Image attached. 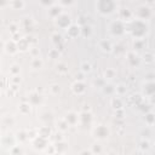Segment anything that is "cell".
<instances>
[{
  "instance_id": "1",
  "label": "cell",
  "mask_w": 155,
  "mask_h": 155,
  "mask_svg": "<svg viewBox=\"0 0 155 155\" xmlns=\"http://www.w3.org/2000/svg\"><path fill=\"white\" fill-rule=\"evenodd\" d=\"M95 6H96L97 12H100L103 16L110 15L118 9L116 3L112 1V0H100V1H96Z\"/></svg>"
},
{
  "instance_id": "2",
  "label": "cell",
  "mask_w": 155,
  "mask_h": 155,
  "mask_svg": "<svg viewBox=\"0 0 155 155\" xmlns=\"http://www.w3.org/2000/svg\"><path fill=\"white\" fill-rule=\"evenodd\" d=\"M136 15H137V20L145 21V20H148L150 16H151V9L147 4H143V5L137 7Z\"/></svg>"
},
{
  "instance_id": "3",
  "label": "cell",
  "mask_w": 155,
  "mask_h": 155,
  "mask_svg": "<svg viewBox=\"0 0 155 155\" xmlns=\"http://www.w3.org/2000/svg\"><path fill=\"white\" fill-rule=\"evenodd\" d=\"M55 22H56V24H57V26H58L60 28H64V29H68V28L72 26V21H70L69 15L64 13V12H63L62 15H60L55 20Z\"/></svg>"
},
{
  "instance_id": "4",
  "label": "cell",
  "mask_w": 155,
  "mask_h": 155,
  "mask_svg": "<svg viewBox=\"0 0 155 155\" xmlns=\"http://www.w3.org/2000/svg\"><path fill=\"white\" fill-rule=\"evenodd\" d=\"M110 32L113 35H121L122 33L125 32V26H124V22L122 21H115L112 23L110 26Z\"/></svg>"
},
{
  "instance_id": "5",
  "label": "cell",
  "mask_w": 155,
  "mask_h": 155,
  "mask_svg": "<svg viewBox=\"0 0 155 155\" xmlns=\"http://www.w3.org/2000/svg\"><path fill=\"white\" fill-rule=\"evenodd\" d=\"M47 10H48V11H47L48 16H50L51 18H53V20H56L60 15H62V13H63V11H62L63 9H62V6H60V5H58V3H55L51 7H48Z\"/></svg>"
},
{
  "instance_id": "6",
  "label": "cell",
  "mask_w": 155,
  "mask_h": 155,
  "mask_svg": "<svg viewBox=\"0 0 155 155\" xmlns=\"http://www.w3.org/2000/svg\"><path fill=\"white\" fill-rule=\"evenodd\" d=\"M95 135L98 138H107L108 135H109V130L103 125H100V126H97L95 128Z\"/></svg>"
},
{
  "instance_id": "7",
  "label": "cell",
  "mask_w": 155,
  "mask_h": 155,
  "mask_svg": "<svg viewBox=\"0 0 155 155\" xmlns=\"http://www.w3.org/2000/svg\"><path fill=\"white\" fill-rule=\"evenodd\" d=\"M98 46L103 51V52H112L113 51V45L112 43L109 41V40H100V43H98Z\"/></svg>"
},
{
  "instance_id": "8",
  "label": "cell",
  "mask_w": 155,
  "mask_h": 155,
  "mask_svg": "<svg viewBox=\"0 0 155 155\" xmlns=\"http://www.w3.org/2000/svg\"><path fill=\"white\" fill-rule=\"evenodd\" d=\"M80 32H81V28L79 26H75V24H72V26L67 29V33L70 38H75L80 34Z\"/></svg>"
},
{
  "instance_id": "9",
  "label": "cell",
  "mask_w": 155,
  "mask_h": 155,
  "mask_svg": "<svg viewBox=\"0 0 155 155\" xmlns=\"http://www.w3.org/2000/svg\"><path fill=\"white\" fill-rule=\"evenodd\" d=\"M85 85L83 81H76V83H74V85H73V91H74L75 93L78 95H83L85 92Z\"/></svg>"
},
{
  "instance_id": "10",
  "label": "cell",
  "mask_w": 155,
  "mask_h": 155,
  "mask_svg": "<svg viewBox=\"0 0 155 155\" xmlns=\"http://www.w3.org/2000/svg\"><path fill=\"white\" fill-rule=\"evenodd\" d=\"M16 48H17V46H16V43L13 41V40H9L6 44H4V50L7 53H15Z\"/></svg>"
},
{
  "instance_id": "11",
  "label": "cell",
  "mask_w": 155,
  "mask_h": 155,
  "mask_svg": "<svg viewBox=\"0 0 155 155\" xmlns=\"http://www.w3.org/2000/svg\"><path fill=\"white\" fill-rule=\"evenodd\" d=\"M9 6H11L13 10H22L26 6V3L22 0H13V1H9Z\"/></svg>"
},
{
  "instance_id": "12",
  "label": "cell",
  "mask_w": 155,
  "mask_h": 155,
  "mask_svg": "<svg viewBox=\"0 0 155 155\" xmlns=\"http://www.w3.org/2000/svg\"><path fill=\"white\" fill-rule=\"evenodd\" d=\"M132 17V13L130 12L128 9H121L120 10V21H130Z\"/></svg>"
},
{
  "instance_id": "13",
  "label": "cell",
  "mask_w": 155,
  "mask_h": 155,
  "mask_svg": "<svg viewBox=\"0 0 155 155\" xmlns=\"http://www.w3.org/2000/svg\"><path fill=\"white\" fill-rule=\"evenodd\" d=\"M112 105L114 109H120L122 107V102L121 100L119 98V97H114V98L112 100Z\"/></svg>"
},
{
  "instance_id": "14",
  "label": "cell",
  "mask_w": 155,
  "mask_h": 155,
  "mask_svg": "<svg viewBox=\"0 0 155 155\" xmlns=\"http://www.w3.org/2000/svg\"><path fill=\"white\" fill-rule=\"evenodd\" d=\"M126 91H127V88H126V86H125L124 84H119V85L115 87V92H116L119 96L126 93Z\"/></svg>"
},
{
  "instance_id": "15",
  "label": "cell",
  "mask_w": 155,
  "mask_h": 155,
  "mask_svg": "<svg viewBox=\"0 0 155 155\" xmlns=\"http://www.w3.org/2000/svg\"><path fill=\"white\" fill-rule=\"evenodd\" d=\"M41 66H43V61L39 57H34V60L32 61V67L38 69V68H41Z\"/></svg>"
},
{
  "instance_id": "16",
  "label": "cell",
  "mask_w": 155,
  "mask_h": 155,
  "mask_svg": "<svg viewBox=\"0 0 155 155\" xmlns=\"http://www.w3.org/2000/svg\"><path fill=\"white\" fill-rule=\"evenodd\" d=\"M20 112H21L22 114L29 113V112H30V104H29V103H22V104L20 105Z\"/></svg>"
},
{
  "instance_id": "17",
  "label": "cell",
  "mask_w": 155,
  "mask_h": 155,
  "mask_svg": "<svg viewBox=\"0 0 155 155\" xmlns=\"http://www.w3.org/2000/svg\"><path fill=\"white\" fill-rule=\"evenodd\" d=\"M67 122H68V125H73V124H75V120H76V116H75V114L74 113H69L68 115H67Z\"/></svg>"
},
{
  "instance_id": "18",
  "label": "cell",
  "mask_w": 155,
  "mask_h": 155,
  "mask_svg": "<svg viewBox=\"0 0 155 155\" xmlns=\"http://www.w3.org/2000/svg\"><path fill=\"white\" fill-rule=\"evenodd\" d=\"M114 76H115V72H114L113 69H107V70L104 72V78H105V79L112 80Z\"/></svg>"
},
{
  "instance_id": "19",
  "label": "cell",
  "mask_w": 155,
  "mask_h": 155,
  "mask_svg": "<svg viewBox=\"0 0 155 155\" xmlns=\"http://www.w3.org/2000/svg\"><path fill=\"white\" fill-rule=\"evenodd\" d=\"M81 72H84V73H90V72H91V64L87 63V62L81 63Z\"/></svg>"
},
{
  "instance_id": "20",
  "label": "cell",
  "mask_w": 155,
  "mask_h": 155,
  "mask_svg": "<svg viewBox=\"0 0 155 155\" xmlns=\"http://www.w3.org/2000/svg\"><path fill=\"white\" fill-rule=\"evenodd\" d=\"M18 47L21 48V50H26V48L28 47V41H27V40H24V39H20Z\"/></svg>"
},
{
  "instance_id": "21",
  "label": "cell",
  "mask_w": 155,
  "mask_h": 155,
  "mask_svg": "<svg viewBox=\"0 0 155 155\" xmlns=\"http://www.w3.org/2000/svg\"><path fill=\"white\" fill-rule=\"evenodd\" d=\"M52 41H53L55 44L61 43V41H62V35L58 34V33H55V34L52 35Z\"/></svg>"
},
{
  "instance_id": "22",
  "label": "cell",
  "mask_w": 155,
  "mask_h": 155,
  "mask_svg": "<svg viewBox=\"0 0 155 155\" xmlns=\"http://www.w3.org/2000/svg\"><path fill=\"white\" fill-rule=\"evenodd\" d=\"M48 56H50L51 58H58V57H60V52H58V50H56V48H52V50L48 52Z\"/></svg>"
},
{
  "instance_id": "23",
  "label": "cell",
  "mask_w": 155,
  "mask_h": 155,
  "mask_svg": "<svg viewBox=\"0 0 155 155\" xmlns=\"http://www.w3.org/2000/svg\"><path fill=\"white\" fill-rule=\"evenodd\" d=\"M57 70H58L60 73H66L67 72V68H66V64L64 63H61L57 66Z\"/></svg>"
},
{
  "instance_id": "24",
  "label": "cell",
  "mask_w": 155,
  "mask_h": 155,
  "mask_svg": "<svg viewBox=\"0 0 155 155\" xmlns=\"http://www.w3.org/2000/svg\"><path fill=\"white\" fill-rule=\"evenodd\" d=\"M144 61L148 62V63H151V62H153V55L149 53V52H147V53L144 55Z\"/></svg>"
},
{
  "instance_id": "25",
  "label": "cell",
  "mask_w": 155,
  "mask_h": 155,
  "mask_svg": "<svg viewBox=\"0 0 155 155\" xmlns=\"http://www.w3.org/2000/svg\"><path fill=\"white\" fill-rule=\"evenodd\" d=\"M11 73H12L15 76L17 75V74H20V67L16 66V64H15V66H12V67H11Z\"/></svg>"
},
{
  "instance_id": "26",
  "label": "cell",
  "mask_w": 155,
  "mask_h": 155,
  "mask_svg": "<svg viewBox=\"0 0 155 155\" xmlns=\"http://www.w3.org/2000/svg\"><path fill=\"white\" fill-rule=\"evenodd\" d=\"M9 29L11 30L12 34H16V33H17V26H16L15 23H11V24H10V26H9Z\"/></svg>"
},
{
  "instance_id": "27",
  "label": "cell",
  "mask_w": 155,
  "mask_h": 155,
  "mask_svg": "<svg viewBox=\"0 0 155 155\" xmlns=\"http://www.w3.org/2000/svg\"><path fill=\"white\" fill-rule=\"evenodd\" d=\"M17 138H18L20 141H24L27 137H26V133H24L23 131H21V132H18V133H17Z\"/></svg>"
},
{
  "instance_id": "28",
  "label": "cell",
  "mask_w": 155,
  "mask_h": 155,
  "mask_svg": "<svg viewBox=\"0 0 155 155\" xmlns=\"http://www.w3.org/2000/svg\"><path fill=\"white\" fill-rule=\"evenodd\" d=\"M51 91H52L53 93L60 92V86H58V85H56V84H55V85H52V86H51Z\"/></svg>"
},
{
  "instance_id": "29",
  "label": "cell",
  "mask_w": 155,
  "mask_h": 155,
  "mask_svg": "<svg viewBox=\"0 0 155 155\" xmlns=\"http://www.w3.org/2000/svg\"><path fill=\"white\" fill-rule=\"evenodd\" d=\"M93 150H95V151H98V153H100V151H101V147H100L98 144H95V147H93Z\"/></svg>"
},
{
  "instance_id": "30",
  "label": "cell",
  "mask_w": 155,
  "mask_h": 155,
  "mask_svg": "<svg viewBox=\"0 0 155 155\" xmlns=\"http://www.w3.org/2000/svg\"><path fill=\"white\" fill-rule=\"evenodd\" d=\"M32 52H33V55H34V56H35V55H39V51L36 50V48H34V50L32 51Z\"/></svg>"
},
{
  "instance_id": "31",
  "label": "cell",
  "mask_w": 155,
  "mask_h": 155,
  "mask_svg": "<svg viewBox=\"0 0 155 155\" xmlns=\"http://www.w3.org/2000/svg\"><path fill=\"white\" fill-rule=\"evenodd\" d=\"M83 155H92V153L91 151H84Z\"/></svg>"
},
{
  "instance_id": "32",
  "label": "cell",
  "mask_w": 155,
  "mask_h": 155,
  "mask_svg": "<svg viewBox=\"0 0 155 155\" xmlns=\"http://www.w3.org/2000/svg\"><path fill=\"white\" fill-rule=\"evenodd\" d=\"M15 79H13V81H15V83H18V76L17 75H16V76H13Z\"/></svg>"
}]
</instances>
